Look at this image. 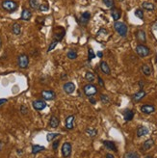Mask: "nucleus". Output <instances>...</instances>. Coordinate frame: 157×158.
I'll return each mask as SVG.
<instances>
[{"mask_svg": "<svg viewBox=\"0 0 157 158\" xmlns=\"http://www.w3.org/2000/svg\"><path fill=\"white\" fill-rule=\"evenodd\" d=\"M6 102H7V99H0V106L3 105V104L6 103Z\"/></svg>", "mask_w": 157, "mask_h": 158, "instance_id": "43", "label": "nucleus"}, {"mask_svg": "<svg viewBox=\"0 0 157 158\" xmlns=\"http://www.w3.org/2000/svg\"><path fill=\"white\" fill-rule=\"evenodd\" d=\"M58 136H59V133H47V135H46V140L48 142H51L54 140L56 137H58Z\"/></svg>", "mask_w": 157, "mask_h": 158, "instance_id": "32", "label": "nucleus"}, {"mask_svg": "<svg viewBox=\"0 0 157 158\" xmlns=\"http://www.w3.org/2000/svg\"><path fill=\"white\" fill-rule=\"evenodd\" d=\"M17 65L20 69H27L29 65V57L26 54H20L17 57Z\"/></svg>", "mask_w": 157, "mask_h": 158, "instance_id": "3", "label": "nucleus"}, {"mask_svg": "<svg viewBox=\"0 0 157 158\" xmlns=\"http://www.w3.org/2000/svg\"><path fill=\"white\" fill-rule=\"evenodd\" d=\"M104 1V4L106 7H108V8H112V7H114V0H103Z\"/></svg>", "mask_w": 157, "mask_h": 158, "instance_id": "35", "label": "nucleus"}, {"mask_svg": "<svg viewBox=\"0 0 157 158\" xmlns=\"http://www.w3.org/2000/svg\"><path fill=\"white\" fill-rule=\"evenodd\" d=\"M136 52H137V54L139 55L140 57L144 58V57L149 56L150 51H149V48L147 46L144 45H138L136 46Z\"/></svg>", "mask_w": 157, "mask_h": 158, "instance_id": "5", "label": "nucleus"}, {"mask_svg": "<svg viewBox=\"0 0 157 158\" xmlns=\"http://www.w3.org/2000/svg\"><path fill=\"white\" fill-rule=\"evenodd\" d=\"M89 100H90V102L92 103V104H96V100L94 99L93 96H90V99H89Z\"/></svg>", "mask_w": 157, "mask_h": 158, "instance_id": "44", "label": "nucleus"}, {"mask_svg": "<svg viewBox=\"0 0 157 158\" xmlns=\"http://www.w3.org/2000/svg\"><path fill=\"white\" fill-rule=\"evenodd\" d=\"M74 120H75V116L74 115H70L68 116L67 119H66V128L70 130L74 127Z\"/></svg>", "mask_w": 157, "mask_h": 158, "instance_id": "12", "label": "nucleus"}, {"mask_svg": "<svg viewBox=\"0 0 157 158\" xmlns=\"http://www.w3.org/2000/svg\"><path fill=\"white\" fill-rule=\"evenodd\" d=\"M58 27H56L55 29H54V34H53V41H56L57 43H59L60 41L64 38L65 36V33H66V30L63 28L61 32H59L58 31Z\"/></svg>", "mask_w": 157, "mask_h": 158, "instance_id": "9", "label": "nucleus"}, {"mask_svg": "<svg viewBox=\"0 0 157 158\" xmlns=\"http://www.w3.org/2000/svg\"><path fill=\"white\" fill-rule=\"evenodd\" d=\"M45 150V148L43 146H40V145H33L32 146V153L33 154H37L40 152V151H43Z\"/></svg>", "mask_w": 157, "mask_h": 158, "instance_id": "25", "label": "nucleus"}, {"mask_svg": "<svg viewBox=\"0 0 157 158\" xmlns=\"http://www.w3.org/2000/svg\"><path fill=\"white\" fill-rule=\"evenodd\" d=\"M31 17H32V13H31L30 10H28V9L24 8L22 13H21V20H24V21H28L31 20Z\"/></svg>", "mask_w": 157, "mask_h": 158, "instance_id": "17", "label": "nucleus"}, {"mask_svg": "<svg viewBox=\"0 0 157 158\" xmlns=\"http://www.w3.org/2000/svg\"><path fill=\"white\" fill-rule=\"evenodd\" d=\"M141 111L144 114H151L155 112V107L153 105H149V104H145V105L141 107Z\"/></svg>", "mask_w": 157, "mask_h": 158, "instance_id": "16", "label": "nucleus"}, {"mask_svg": "<svg viewBox=\"0 0 157 158\" xmlns=\"http://www.w3.org/2000/svg\"><path fill=\"white\" fill-rule=\"evenodd\" d=\"M100 100H101L103 103H108L110 101V99L107 94H101V96H100Z\"/></svg>", "mask_w": 157, "mask_h": 158, "instance_id": "36", "label": "nucleus"}, {"mask_svg": "<svg viewBox=\"0 0 157 158\" xmlns=\"http://www.w3.org/2000/svg\"><path fill=\"white\" fill-rule=\"evenodd\" d=\"M42 96L45 100H53L56 99V94L51 90H45L42 92Z\"/></svg>", "mask_w": 157, "mask_h": 158, "instance_id": "7", "label": "nucleus"}, {"mask_svg": "<svg viewBox=\"0 0 157 158\" xmlns=\"http://www.w3.org/2000/svg\"><path fill=\"white\" fill-rule=\"evenodd\" d=\"M86 133L88 136L90 137H95V136L97 135V130L96 128H93V127H88L86 129Z\"/></svg>", "mask_w": 157, "mask_h": 158, "instance_id": "29", "label": "nucleus"}, {"mask_svg": "<svg viewBox=\"0 0 157 158\" xmlns=\"http://www.w3.org/2000/svg\"><path fill=\"white\" fill-rule=\"evenodd\" d=\"M32 105L33 108L37 110V111H42V110H43L46 107V103L43 100L38 99V100H34L32 102Z\"/></svg>", "mask_w": 157, "mask_h": 158, "instance_id": "8", "label": "nucleus"}, {"mask_svg": "<svg viewBox=\"0 0 157 158\" xmlns=\"http://www.w3.org/2000/svg\"><path fill=\"white\" fill-rule=\"evenodd\" d=\"M147 134H149V128L146 127V126H139L137 129V136L138 137H143Z\"/></svg>", "mask_w": 157, "mask_h": 158, "instance_id": "20", "label": "nucleus"}, {"mask_svg": "<svg viewBox=\"0 0 157 158\" xmlns=\"http://www.w3.org/2000/svg\"><path fill=\"white\" fill-rule=\"evenodd\" d=\"M49 10V6L47 4H42V5H40V7H39V11L40 12H46V11H48Z\"/></svg>", "mask_w": 157, "mask_h": 158, "instance_id": "37", "label": "nucleus"}, {"mask_svg": "<svg viewBox=\"0 0 157 158\" xmlns=\"http://www.w3.org/2000/svg\"><path fill=\"white\" fill-rule=\"evenodd\" d=\"M83 91H84V94H86L87 96H94L95 94L97 93V89L95 85L93 84H87L85 85L84 88H83Z\"/></svg>", "mask_w": 157, "mask_h": 158, "instance_id": "4", "label": "nucleus"}, {"mask_svg": "<svg viewBox=\"0 0 157 158\" xmlns=\"http://www.w3.org/2000/svg\"><path fill=\"white\" fill-rule=\"evenodd\" d=\"M103 145H104V147L105 148H107V150H113V151H117V147H116V145L114 142H112V141H103L102 142Z\"/></svg>", "mask_w": 157, "mask_h": 158, "instance_id": "18", "label": "nucleus"}, {"mask_svg": "<svg viewBox=\"0 0 157 158\" xmlns=\"http://www.w3.org/2000/svg\"><path fill=\"white\" fill-rule=\"evenodd\" d=\"M114 28L121 37H126L128 29H127V26L125 23L121 22V21H115Z\"/></svg>", "mask_w": 157, "mask_h": 158, "instance_id": "1", "label": "nucleus"}, {"mask_svg": "<svg viewBox=\"0 0 157 158\" xmlns=\"http://www.w3.org/2000/svg\"><path fill=\"white\" fill-rule=\"evenodd\" d=\"M95 57H96L95 52H94L93 48H91V47H90V48L88 49V59H89V61H92Z\"/></svg>", "mask_w": 157, "mask_h": 158, "instance_id": "33", "label": "nucleus"}, {"mask_svg": "<svg viewBox=\"0 0 157 158\" xmlns=\"http://www.w3.org/2000/svg\"><path fill=\"white\" fill-rule=\"evenodd\" d=\"M47 158H50V157H47Z\"/></svg>", "mask_w": 157, "mask_h": 158, "instance_id": "50", "label": "nucleus"}, {"mask_svg": "<svg viewBox=\"0 0 157 158\" xmlns=\"http://www.w3.org/2000/svg\"><path fill=\"white\" fill-rule=\"evenodd\" d=\"M58 45V43L56 42V41H52V43H50L49 45V46H48V49H47V52H50L51 50H53L55 48V46Z\"/></svg>", "mask_w": 157, "mask_h": 158, "instance_id": "38", "label": "nucleus"}, {"mask_svg": "<svg viewBox=\"0 0 157 158\" xmlns=\"http://www.w3.org/2000/svg\"><path fill=\"white\" fill-rule=\"evenodd\" d=\"M59 143H60V141H59V140H55L54 142H53V144H52V148H53L54 150H56L58 148Z\"/></svg>", "mask_w": 157, "mask_h": 158, "instance_id": "41", "label": "nucleus"}, {"mask_svg": "<svg viewBox=\"0 0 157 158\" xmlns=\"http://www.w3.org/2000/svg\"><path fill=\"white\" fill-rule=\"evenodd\" d=\"M146 94H147V93L145 91H140V92H138V93H136V94H134L133 96H132V100L133 101H135V102H139L140 100H142L144 97L146 96Z\"/></svg>", "mask_w": 157, "mask_h": 158, "instance_id": "13", "label": "nucleus"}, {"mask_svg": "<svg viewBox=\"0 0 157 158\" xmlns=\"http://www.w3.org/2000/svg\"><path fill=\"white\" fill-rule=\"evenodd\" d=\"M124 118L125 122H130L132 121L134 118V112L130 109H125L124 111Z\"/></svg>", "mask_w": 157, "mask_h": 158, "instance_id": "15", "label": "nucleus"}, {"mask_svg": "<svg viewBox=\"0 0 157 158\" xmlns=\"http://www.w3.org/2000/svg\"><path fill=\"white\" fill-rule=\"evenodd\" d=\"M12 31L15 35H20L21 33V26L20 23H14L12 26Z\"/></svg>", "mask_w": 157, "mask_h": 158, "instance_id": "26", "label": "nucleus"}, {"mask_svg": "<svg viewBox=\"0 0 157 158\" xmlns=\"http://www.w3.org/2000/svg\"><path fill=\"white\" fill-rule=\"evenodd\" d=\"M102 52L101 51H98V52H97V56H98L99 57V58H102Z\"/></svg>", "mask_w": 157, "mask_h": 158, "instance_id": "46", "label": "nucleus"}, {"mask_svg": "<svg viewBox=\"0 0 157 158\" xmlns=\"http://www.w3.org/2000/svg\"><path fill=\"white\" fill-rule=\"evenodd\" d=\"M135 15H136L137 17H139L140 20H143L144 18V12L141 10V9H137V10L135 11Z\"/></svg>", "mask_w": 157, "mask_h": 158, "instance_id": "34", "label": "nucleus"}, {"mask_svg": "<svg viewBox=\"0 0 157 158\" xmlns=\"http://www.w3.org/2000/svg\"><path fill=\"white\" fill-rule=\"evenodd\" d=\"M29 5L33 10H39L40 7V0H29Z\"/></svg>", "mask_w": 157, "mask_h": 158, "instance_id": "28", "label": "nucleus"}, {"mask_svg": "<svg viewBox=\"0 0 157 158\" xmlns=\"http://www.w3.org/2000/svg\"><path fill=\"white\" fill-rule=\"evenodd\" d=\"M153 145H154V142H153L152 139H149V140H147L145 143L143 144L142 146L143 150H149V148H151L153 147Z\"/></svg>", "mask_w": 157, "mask_h": 158, "instance_id": "23", "label": "nucleus"}, {"mask_svg": "<svg viewBox=\"0 0 157 158\" xmlns=\"http://www.w3.org/2000/svg\"><path fill=\"white\" fill-rule=\"evenodd\" d=\"M136 38H137L138 42L141 43V45H143V43H145L147 42L146 33H145V31H143V30L138 31V32L136 33Z\"/></svg>", "mask_w": 157, "mask_h": 158, "instance_id": "14", "label": "nucleus"}, {"mask_svg": "<svg viewBox=\"0 0 157 158\" xmlns=\"http://www.w3.org/2000/svg\"><path fill=\"white\" fill-rule=\"evenodd\" d=\"M20 113H21V115L25 116L26 114H28V108L25 105H21L20 106Z\"/></svg>", "mask_w": 157, "mask_h": 158, "instance_id": "40", "label": "nucleus"}, {"mask_svg": "<svg viewBox=\"0 0 157 158\" xmlns=\"http://www.w3.org/2000/svg\"><path fill=\"white\" fill-rule=\"evenodd\" d=\"M3 146H4V144L2 143V142H0V150H2V148H3Z\"/></svg>", "mask_w": 157, "mask_h": 158, "instance_id": "47", "label": "nucleus"}, {"mask_svg": "<svg viewBox=\"0 0 157 158\" xmlns=\"http://www.w3.org/2000/svg\"><path fill=\"white\" fill-rule=\"evenodd\" d=\"M1 6L5 11H7L9 13L15 12L18 7L17 3L14 1V0H4V1L2 2Z\"/></svg>", "mask_w": 157, "mask_h": 158, "instance_id": "2", "label": "nucleus"}, {"mask_svg": "<svg viewBox=\"0 0 157 158\" xmlns=\"http://www.w3.org/2000/svg\"><path fill=\"white\" fill-rule=\"evenodd\" d=\"M121 15V12L119 10V9H117V8H114L111 11V17H112V18L115 21H118L119 20H120Z\"/></svg>", "mask_w": 157, "mask_h": 158, "instance_id": "21", "label": "nucleus"}, {"mask_svg": "<svg viewBox=\"0 0 157 158\" xmlns=\"http://www.w3.org/2000/svg\"><path fill=\"white\" fill-rule=\"evenodd\" d=\"M59 124H60V121L56 116H51V118L49 120V126L51 128H57Z\"/></svg>", "mask_w": 157, "mask_h": 158, "instance_id": "19", "label": "nucleus"}, {"mask_svg": "<svg viewBox=\"0 0 157 158\" xmlns=\"http://www.w3.org/2000/svg\"><path fill=\"white\" fill-rule=\"evenodd\" d=\"M98 83L100 85V87H104V83H103V80L101 77H98Z\"/></svg>", "mask_w": 157, "mask_h": 158, "instance_id": "42", "label": "nucleus"}, {"mask_svg": "<svg viewBox=\"0 0 157 158\" xmlns=\"http://www.w3.org/2000/svg\"><path fill=\"white\" fill-rule=\"evenodd\" d=\"M85 79L88 81V82H93L95 80V74L91 71H88L86 74H85Z\"/></svg>", "mask_w": 157, "mask_h": 158, "instance_id": "31", "label": "nucleus"}, {"mask_svg": "<svg viewBox=\"0 0 157 158\" xmlns=\"http://www.w3.org/2000/svg\"><path fill=\"white\" fill-rule=\"evenodd\" d=\"M63 89H64L66 94H70L75 91V85L73 83V82H67V83L63 86Z\"/></svg>", "mask_w": 157, "mask_h": 158, "instance_id": "10", "label": "nucleus"}, {"mask_svg": "<svg viewBox=\"0 0 157 158\" xmlns=\"http://www.w3.org/2000/svg\"><path fill=\"white\" fill-rule=\"evenodd\" d=\"M91 20V14L89 12H85L83 13L82 15H81V17L79 18V23L81 25H87L88 22H89V20Z\"/></svg>", "mask_w": 157, "mask_h": 158, "instance_id": "11", "label": "nucleus"}, {"mask_svg": "<svg viewBox=\"0 0 157 158\" xmlns=\"http://www.w3.org/2000/svg\"><path fill=\"white\" fill-rule=\"evenodd\" d=\"M105 157H106V158H115L114 155H113V154H111V153H107V154L105 155Z\"/></svg>", "mask_w": 157, "mask_h": 158, "instance_id": "45", "label": "nucleus"}, {"mask_svg": "<svg viewBox=\"0 0 157 158\" xmlns=\"http://www.w3.org/2000/svg\"><path fill=\"white\" fill-rule=\"evenodd\" d=\"M142 71L146 76H149V75L151 74V69H150L149 66L147 64H144L142 66Z\"/></svg>", "mask_w": 157, "mask_h": 158, "instance_id": "27", "label": "nucleus"}, {"mask_svg": "<svg viewBox=\"0 0 157 158\" xmlns=\"http://www.w3.org/2000/svg\"><path fill=\"white\" fill-rule=\"evenodd\" d=\"M100 69H101V71L103 72V73L107 74V75H109L110 72H111L108 64H107L106 62H104V61H102L101 63H100Z\"/></svg>", "mask_w": 157, "mask_h": 158, "instance_id": "22", "label": "nucleus"}, {"mask_svg": "<svg viewBox=\"0 0 157 158\" xmlns=\"http://www.w3.org/2000/svg\"><path fill=\"white\" fill-rule=\"evenodd\" d=\"M1 45H2V42H1V39H0V48H1Z\"/></svg>", "mask_w": 157, "mask_h": 158, "instance_id": "48", "label": "nucleus"}, {"mask_svg": "<svg viewBox=\"0 0 157 158\" xmlns=\"http://www.w3.org/2000/svg\"><path fill=\"white\" fill-rule=\"evenodd\" d=\"M67 57L70 60H74L77 58V52L74 51V50H70V51H68L67 53Z\"/></svg>", "mask_w": 157, "mask_h": 158, "instance_id": "30", "label": "nucleus"}, {"mask_svg": "<svg viewBox=\"0 0 157 158\" xmlns=\"http://www.w3.org/2000/svg\"><path fill=\"white\" fill-rule=\"evenodd\" d=\"M142 7L147 11H154L155 10L154 4H152V3H150V2H143Z\"/></svg>", "mask_w": 157, "mask_h": 158, "instance_id": "24", "label": "nucleus"}, {"mask_svg": "<svg viewBox=\"0 0 157 158\" xmlns=\"http://www.w3.org/2000/svg\"><path fill=\"white\" fill-rule=\"evenodd\" d=\"M71 151H73V147H71V144L68 143V142H66V143L63 144L62 146V154L63 157L68 158L70 156Z\"/></svg>", "mask_w": 157, "mask_h": 158, "instance_id": "6", "label": "nucleus"}, {"mask_svg": "<svg viewBox=\"0 0 157 158\" xmlns=\"http://www.w3.org/2000/svg\"><path fill=\"white\" fill-rule=\"evenodd\" d=\"M125 158H140L136 152H128L125 155Z\"/></svg>", "mask_w": 157, "mask_h": 158, "instance_id": "39", "label": "nucleus"}, {"mask_svg": "<svg viewBox=\"0 0 157 158\" xmlns=\"http://www.w3.org/2000/svg\"><path fill=\"white\" fill-rule=\"evenodd\" d=\"M146 158H152V157H151V156H147Z\"/></svg>", "mask_w": 157, "mask_h": 158, "instance_id": "49", "label": "nucleus"}]
</instances>
